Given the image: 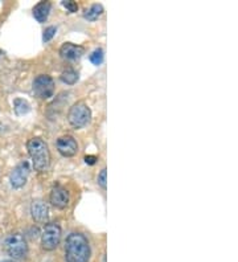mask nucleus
Here are the masks:
<instances>
[{
  "instance_id": "f257e3e1",
  "label": "nucleus",
  "mask_w": 238,
  "mask_h": 262,
  "mask_svg": "<svg viewBox=\"0 0 238 262\" xmlns=\"http://www.w3.org/2000/svg\"><path fill=\"white\" fill-rule=\"evenodd\" d=\"M89 241L82 233L73 232L65 241V259L67 262H89L90 259Z\"/></svg>"
},
{
  "instance_id": "f03ea898",
  "label": "nucleus",
  "mask_w": 238,
  "mask_h": 262,
  "mask_svg": "<svg viewBox=\"0 0 238 262\" xmlns=\"http://www.w3.org/2000/svg\"><path fill=\"white\" fill-rule=\"evenodd\" d=\"M27 150H28L35 171L44 172V171L49 168V164H51V151H49V147H48L47 142L44 139L38 137L29 139L28 143H27Z\"/></svg>"
},
{
  "instance_id": "7ed1b4c3",
  "label": "nucleus",
  "mask_w": 238,
  "mask_h": 262,
  "mask_svg": "<svg viewBox=\"0 0 238 262\" xmlns=\"http://www.w3.org/2000/svg\"><path fill=\"white\" fill-rule=\"evenodd\" d=\"M4 249L7 254L13 259H21L28 254V244L23 234L13 233L10 234L4 241Z\"/></svg>"
},
{
  "instance_id": "20e7f679",
  "label": "nucleus",
  "mask_w": 238,
  "mask_h": 262,
  "mask_svg": "<svg viewBox=\"0 0 238 262\" xmlns=\"http://www.w3.org/2000/svg\"><path fill=\"white\" fill-rule=\"evenodd\" d=\"M92 118V112H90L89 106L85 102H77L70 107L68 113V121L70 126L74 128H82L90 122Z\"/></svg>"
},
{
  "instance_id": "39448f33",
  "label": "nucleus",
  "mask_w": 238,
  "mask_h": 262,
  "mask_svg": "<svg viewBox=\"0 0 238 262\" xmlns=\"http://www.w3.org/2000/svg\"><path fill=\"white\" fill-rule=\"evenodd\" d=\"M61 243V228L57 223H49L44 227L41 233V246L44 250L52 252Z\"/></svg>"
},
{
  "instance_id": "423d86ee",
  "label": "nucleus",
  "mask_w": 238,
  "mask_h": 262,
  "mask_svg": "<svg viewBox=\"0 0 238 262\" xmlns=\"http://www.w3.org/2000/svg\"><path fill=\"white\" fill-rule=\"evenodd\" d=\"M33 92L36 96L41 99H48L53 97L54 81L48 74H40L33 81Z\"/></svg>"
},
{
  "instance_id": "0eeeda50",
  "label": "nucleus",
  "mask_w": 238,
  "mask_h": 262,
  "mask_svg": "<svg viewBox=\"0 0 238 262\" xmlns=\"http://www.w3.org/2000/svg\"><path fill=\"white\" fill-rule=\"evenodd\" d=\"M29 171L31 169H29V164L27 162H23V163L17 164L12 169V172L10 173L11 186L13 188H21V187L26 186L27 180H28Z\"/></svg>"
},
{
  "instance_id": "6e6552de",
  "label": "nucleus",
  "mask_w": 238,
  "mask_h": 262,
  "mask_svg": "<svg viewBox=\"0 0 238 262\" xmlns=\"http://www.w3.org/2000/svg\"><path fill=\"white\" fill-rule=\"evenodd\" d=\"M58 152L65 158H72L78 152V143L72 135H63L57 139Z\"/></svg>"
},
{
  "instance_id": "1a4fd4ad",
  "label": "nucleus",
  "mask_w": 238,
  "mask_h": 262,
  "mask_svg": "<svg viewBox=\"0 0 238 262\" xmlns=\"http://www.w3.org/2000/svg\"><path fill=\"white\" fill-rule=\"evenodd\" d=\"M49 202L57 209H65L69 205V192L62 186H54L49 195Z\"/></svg>"
},
{
  "instance_id": "9d476101",
  "label": "nucleus",
  "mask_w": 238,
  "mask_h": 262,
  "mask_svg": "<svg viewBox=\"0 0 238 262\" xmlns=\"http://www.w3.org/2000/svg\"><path fill=\"white\" fill-rule=\"evenodd\" d=\"M83 53H85V48L83 47L72 44V42H65L60 48L61 57L65 58V60H78L79 57H82Z\"/></svg>"
},
{
  "instance_id": "9b49d317",
  "label": "nucleus",
  "mask_w": 238,
  "mask_h": 262,
  "mask_svg": "<svg viewBox=\"0 0 238 262\" xmlns=\"http://www.w3.org/2000/svg\"><path fill=\"white\" fill-rule=\"evenodd\" d=\"M31 213L36 223H45L49 216V208L42 200H33L31 205Z\"/></svg>"
},
{
  "instance_id": "f8f14e48",
  "label": "nucleus",
  "mask_w": 238,
  "mask_h": 262,
  "mask_svg": "<svg viewBox=\"0 0 238 262\" xmlns=\"http://www.w3.org/2000/svg\"><path fill=\"white\" fill-rule=\"evenodd\" d=\"M51 10L52 4L49 2H40L33 8V16L38 23H45L48 16H49V13H51Z\"/></svg>"
},
{
  "instance_id": "ddd939ff",
  "label": "nucleus",
  "mask_w": 238,
  "mask_h": 262,
  "mask_svg": "<svg viewBox=\"0 0 238 262\" xmlns=\"http://www.w3.org/2000/svg\"><path fill=\"white\" fill-rule=\"evenodd\" d=\"M103 13V7L101 4H92L89 8H86L83 12V17L89 21H94Z\"/></svg>"
},
{
  "instance_id": "4468645a",
  "label": "nucleus",
  "mask_w": 238,
  "mask_h": 262,
  "mask_svg": "<svg viewBox=\"0 0 238 262\" xmlns=\"http://www.w3.org/2000/svg\"><path fill=\"white\" fill-rule=\"evenodd\" d=\"M13 110L17 115H24V114H28L31 112V105L27 102L26 99L23 98H16L13 101Z\"/></svg>"
},
{
  "instance_id": "2eb2a0df",
  "label": "nucleus",
  "mask_w": 238,
  "mask_h": 262,
  "mask_svg": "<svg viewBox=\"0 0 238 262\" xmlns=\"http://www.w3.org/2000/svg\"><path fill=\"white\" fill-rule=\"evenodd\" d=\"M61 81L63 83H68V85H74L78 81V73L74 69L69 68V69L61 73Z\"/></svg>"
},
{
  "instance_id": "dca6fc26",
  "label": "nucleus",
  "mask_w": 238,
  "mask_h": 262,
  "mask_svg": "<svg viewBox=\"0 0 238 262\" xmlns=\"http://www.w3.org/2000/svg\"><path fill=\"white\" fill-rule=\"evenodd\" d=\"M90 61H92V64L94 65H101L102 62H103V58H105V56H103V51H102L101 48H97L95 51L92 52V55L89 56Z\"/></svg>"
},
{
  "instance_id": "f3484780",
  "label": "nucleus",
  "mask_w": 238,
  "mask_h": 262,
  "mask_svg": "<svg viewBox=\"0 0 238 262\" xmlns=\"http://www.w3.org/2000/svg\"><path fill=\"white\" fill-rule=\"evenodd\" d=\"M56 32H57V28L56 27H48L47 29L44 31V35H42V41L44 42H48L51 41L52 38L54 37V35H56Z\"/></svg>"
},
{
  "instance_id": "a211bd4d",
  "label": "nucleus",
  "mask_w": 238,
  "mask_h": 262,
  "mask_svg": "<svg viewBox=\"0 0 238 262\" xmlns=\"http://www.w3.org/2000/svg\"><path fill=\"white\" fill-rule=\"evenodd\" d=\"M97 182H98L99 187L102 189H106V187H107V172H106V168H103L99 172L98 178H97Z\"/></svg>"
},
{
  "instance_id": "6ab92c4d",
  "label": "nucleus",
  "mask_w": 238,
  "mask_h": 262,
  "mask_svg": "<svg viewBox=\"0 0 238 262\" xmlns=\"http://www.w3.org/2000/svg\"><path fill=\"white\" fill-rule=\"evenodd\" d=\"M61 4H62L70 13H74L78 11V4H77L76 2H73V0H63V2H61Z\"/></svg>"
},
{
  "instance_id": "aec40b11",
  "label": "nucleus",
  "mask_w": 238,
  "mask_h": 262,
  "mask_svg": "<svg viewBox=\"0 0 238 262\" xmlns=\"http://www.w3.org/2000/svg\"><path fill=\"white\" fill-rule=\"evenodd\" d=\"M97 160H98V158L94 157V155H88V157H85V162L88 164H90V166L97 163Z\"/></svg>"
},
{
  "instance_id": "412c9836",
  "label": "nucleus",
  "mask_w": 238,
  "mask_h": 262,
  "mask_svg": "<svg viewBox=\"0 0 238 262\" xmlns=\"http://www.w3.org/2000/svg\"><path fill=\"white\" fill-rule=\"evenodd\" d=\"M2 262H16L15 259H6V261H2Z\"/></svg>"
}]
</instances>
